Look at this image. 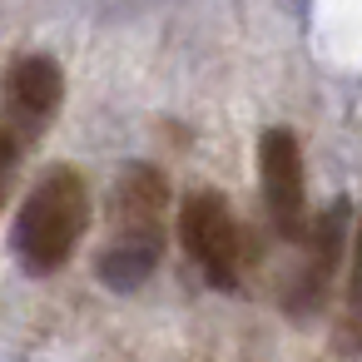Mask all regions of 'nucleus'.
Here are the masks:
<instances>
[{
	"label": "nucleus",
	"instance_id": "f03ea898",
	"mask_svg": "<svg viewBox=\"0 0 362 362\" xmlns=\"http://www.w3.org/2000/svg\"><path fill=\"white\" fill-rule=\"evenodd\" d=\"M179 243L204 268V278L214 288H238L248 243H243V228H238V218H233L223 194L199 189V194H189L179 204Z\"/></svg>",
	"mask_w": 362,
	"mask_h": 362
},
{
	"label": "nucleus",
	"instance_id": "7ed1b4c3",
	"mask_svg": "<svg viewBox=\"0 0 362 362\" xmlns=\"http://www.w3.org/2000/svg\"><path fill=\"white\" fill-rule=\"evenodd\" d=\"M110 214H115V238H110L115 248H139V253L164 258V243H169V184H164L159 169L129 164L115 179Z\"/></svg>",
	"mask_w": 362,
	"mask_h": 362
},
{
	"label": "nucleus",
	"instance_id": "39448f33",
	"mask_svg": "<svg viewBox=\"0 0 362 362\" xmlns=\"http://www.w3.org/2000/svg\"><path fill=\"white\" fill-rule=\"evenodd\" d=\"M65 100V75L50 55H25L6 75V115L21 134H40Z\"/></svg>",
	"mask_w": 362,
	"mask_h": 362
},
{
	"label": "nucleus",
	"instance_id": "0eeeda50",
	"mask_svg": "<svg viewBox=\"0 0 362 362\" xmlns=\"http://www.w3.org/2000/svg\"><path fill=\"white\" fill-rule=\"evenodd\" d=\"M11 174H16V139L0 129V209H6V194H11Z\"/></svg>",
	"mask_w": 362,
	"mask_h": 362
},
{
	"label": "nucleus",
	"instance_id": "f257e3e1",
	"mask_svg": "<svg viewBox=\"0 0 362 362\" xmlns=\"http://www.w3.org/2000/svg\"><path fill=\"white\" fill-rule=\"evenodd\" d=\"M90 223V189L75 169H50L16 214V258L30 273H55L70 263Z\"/></svg>",
	"mask_w": 362,
	"mask_h": 362
},
{
	"label": "nucleus",
	"instance_id": "6e6552de",
	"mask_svg": "<svg viewBox=\"0 0 362 362\" xmlns=\"http://www.w3.org/2000/svg\"><path fill=\"white\" fill-rule=\"evenodd\" d=\"M352 308H362V228H357V258H352Z\"/></svg>",
	"mask_w": 362,
	"mask_h": 362
},
{
	"label": "nucleus",
	"instance_id": "423d86ee",
	"mask_svg": "<svg viewBox=\"0 0 362 362\" xmlns=\"http://www.w3.org/2000/svg\"><path fill=\"white\" fill-rule=\"evenodd\" d=\"M303 238H308V268H303L298 288H288V308L293 313H313L322 303V293H327V283L337 273V258L347 248V204H332Z\"/></svg>",
	"mask_w": 362,
	"mask_h": 362
},
{
	"label": "nucleus",
	"instance_id": "20e7f679",
	"mask_svg": "<svg viewBox=\"0 0 362 362\" xmlns=\"http://www.w3.org/2000/svg\"><path fill=\"white\" fill-rule=\"evenodd\" d=\"M258 174H263V204L283 238L308 233V179H303V149L293 129H268L258 144Z\"/></svg>",
	"mask_w": 362,
	"mask_h": 362
}]
</instances>
